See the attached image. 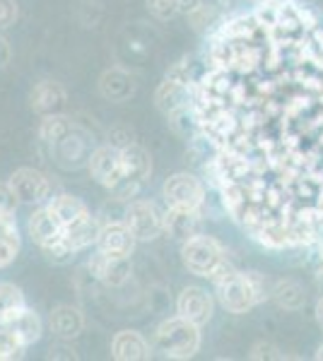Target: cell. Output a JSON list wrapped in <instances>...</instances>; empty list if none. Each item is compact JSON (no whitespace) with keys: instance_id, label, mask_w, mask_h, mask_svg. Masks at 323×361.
<instances>
[{"instance_id":"1","label":"cell","mask_w":323,"mask_h":361,"mask_svg":"<svg viewBox=\"0 0 323 361\" xmlns=\"http://www.w3.org/2000/svg\"><path fill=\"white\" fill-rule=\"evenodd\" d=\"M215 294L220 304L232 316H244L270 296L268 282L261 272H234L232 277L215 284Z\"/></svg>"},{"instance_id":"2","label":"cell","mask_w":323,"mask_h":361,"mask_svg":"<svg viewBox=\"0 0 323 361\" xmlns=\"http://www.w3.org/2000/svg\"><path fill=\"white\" fill-rule=\"evenodd\" d=\"M203 345L201 325L191 320L176 316L169 318L157 328L155 333V347L167 359H191Z\"/></svg>"},{"instance_id":"3","label":"cell","mask_w":323,"mask_h":361,"mask_svg":"<svg viewBox=\"0 0 323 361\" xmlns=\"http://www.w3.org/2000/svg\"><path fill=\"white\" fill-rule=\"evenodd\" d=\"M181 260H184L186 270L196 277H210L213 272L227 260V250L217 238L196 234L186 238L181 246Z\"/></svg>"},{"instance_id":"4","label":"cell","mask_w":323,"mask_h":361,"mask_svg":"<svg viewBox=\"0 0 323 361\" xmlns=\"http://www.w3.org/2000/svg\"><path fill=\"white\" fill-rule=\"evenodd\" d=\"M162 197H164V202H167V207L203 212L205 202H208V190H205V183L196 173L179 171L164 180Z\"/></svg>"},{"instance_id":"5","label":"cell","mask_w":323,"mask_h":361,"mask_svg":"<svg viewBox=\"0 0 323 361\" xmlns=\"http://www.w3.org/2000/svg\"><path fill=\"white\" fill-rule=\"evenodd\" d=\"M123 219L133 229L138 241H155L157 236L164 234V219L155 202L150 200H131L126 207Z\"/></svg>"},{"instance_id":"6","label":"cell","mask_w":323,"mask_h":361,"mask_svg":"<svg viewBox=\"0 0 323 361\" xmlns=\"http://www.w3.org/2000/svg\"><path fill=\"white\" fill-rule=\"evenodd\" d=\"M10 185H13L17 200L22 205H44L51 200V180L32 166H22L10 176Z\"/></svg>"},{"instance_id":"7","label":"cell","mask_w":323,"mask_h":361,"mask_svg":"<svg viewBox=\"0 0 323 361\" xmlns=\"http://www.w3.org/2000/svg\"><path fill=\"white\" fill-rule=\"evenodd\" d=\"M135 243H138V238H135L133 229L126 219H121V222H109L99 229L95 246L99 253L111 255V258H131Z\"/></svg>"},{"instance_id":"8","label":"cell","mask_w":323,"mask_h":361,"mask_svg":"<svg viewBox=\"0 0 323 361\" xmlns=\"http://www.w3.org/2000/svg\"><path fill=\"white\" fill-rule=\"evenodd\" d=\"M176 313H179L181 318L191 320V323H196L203 328L205 323H210V318H213V313H215L213 294L203 287L181 289L179 299H176Z\"/></svg>"},{"instance_id":"9","label":"cell","mask_w":323,"mask_h":361,"mask_svg":"<svg viewBox=\"0 0 323 361\" xmlns=\"http://www.w3.org/2000/svg\"><path fill=\"white\" fill-rule=\"evenodd\" d=\"M90 173L97 183H102L104 188H114L116 183L123 178V166H121V152L116 145H102L87 159Z\"/></svg>"},{"instance_id":"10","label":"cell","mask_w":323,"mask_h":361,"mask_svg":"<svg viewBox=\"0 0 323 361\" xmlns=\"http://www.w3.org/2000/svg\"><path fill=\"white\" fill-rule=\"evenodd\" d=\"M27 231H29V236H32V241L37 243L41 250L54 246V243H58L63 236H66V229H63V224L58 222L56 214L51 212L49 205L34 209L32 217H29V222H27Z\"/></svg>"},{"instance_id":"11","label":"cell","mask_w":323,"mask_h":361,"mask_svg":"<svg viewBox=\"0 0 323 361\" xmlns=\"http://www.w3.org/2000/svg\"><path fill=\"white\" fill-rule=\"evenodd\" d=\"M0 325H5L8 330H13V333L17 335V340H20L25 347L34 345V342H39L41 333H44V325H41L39 313L32 311L29 306L17 308V311L10 313V316L5 318Z\"/></svg>"},{"instance_id":"12","label":"cell","mask_w":323,"mask_h":361,"mask_svg":"<svg viewBox=\"0 0 323 361\" xmlns=\"http://www.w3.org/2000/svg\"><path fill=\"white\" fill-rule=\"evenodd\" d=\"M32 109L41 116H51V114H61L63 106L68 102V92L61 82L54 80H41L39 85H34L32 90Z\"/></svg>"},{"instance_id":"13","label":"cell","mask_w":323,"mask_h":361,"mask_svg":"<svg viewBox=\"0 0 323 361\" xmlns=\"http://www.w3.org/2000/svg\"><path fill=\"white\" fill-rule=\"evenodd\" d=\"M111 354L119 361H145L150 359L152 349L138 330H121L111 340Z\"/></svg>"},{"instance_id":"14","label":"cell","mask_w":323,"mask_h":361,"mask_svg":"<svg viewBox=\"0 0 323 361\" xmlns=\"http://www.w3.org/2000/svg\"><path fill=\"white\" fill-rule=\"evenodd\" d=\"M203 212H191V209H174L167 207V212L162 214L164 219V231L176 241H186V238L201 234L203 224Z\"/></svg>"},{"instance_id":"15","label":"cell","mask_w":323,"mask_h":361,"mask_svg":"<svg viewBox=\"0 0 323 361\" xmlns=\"http://www.w3.org/2000/svg\"><path fill=\"white\" fill-rule=\"evenodd\" d=\"M90 270L109 287H121L131 277V258H111L97 250V255L90 260Z\"/></svg>"},{"instance_id":"16","label":"cell","mask_w":323,"mask_h":361,"mask_svg":"<svg viewBox=\"0 0 323 361\" xmlns=\"http://www.w3.org/2000/svg\"><path fill=\"white\" fill-rule=\"evenodd\" d=\"M121 152V166H123V176L135 178L140 183H148L150 173H152V157L143 145L138 142H128L119 147Z\"/></svg>"},{"instance_id":"17","label":"cell","mask_w":323,"mask_h":361,"mask_svg":"<svg viewBox=\"0 0 323 361\" xmlns=\"http://www.w3.org/2000/svg\"><path fill=\"white\" fill-rule=\"evenodd\" d=\"M51 333H54L58 340H75L82 330H85V316L78 306H68L61 304L51 311Z\"/></svg>"},{"instance_id":"18","label":"cell","mask_w":323,"mask_h":361,"mask_svg":"<svg viewBox=\"0 0 323 361\" xmlns=\"http://www.w3.org/2000/svg\"><path fill=\"white\" fill-rule=\"evenodd\" d=\"M99 94L107 99V102H114V104L128 102V99L135 94V82L126 70L111 68L99 78Z\"/></svg>"},{"instance_id":"19","label":"cell","mask_w":323,"mask_h":361,"mask_svg":"<svg viewBox=\"0 0 323 361\" xmlns=\"http://www.w3.org/2000/svg\"><path fill=\"white\" fill-rule=\"evenodd\" d=\"M155 104L157 109L169 116L172 111H179L184 106H191V85L176 82V80H164L155 92Z\"/></svg>"},{"instance_id":"20","label":"cell","mask_w":323,"mask_h":361,"mask_svg":"<svg viewBox=\"0 0 323 361\" xmlns=\"http://www.w3.org/2000/svg\"><path fill=\"white\" fill-rule=\"evenodd\" d=\"M46 205H49L51 212H54L56 217H58V222L63 224V229H68L70 224H75L78 219H82V217H87V214H90V209H87L85 202H82L80 197L70 195V193H61V195L51 197Z\"/></svg>"},{"instance_id":"21","label":"cell","mask_w":323,"mask_h":361,"mask_svg":"<svg viewBox=\"0 0 323 361\" xmlns=\"http://www.w3.org/2000/svg\"><path fill=\"white\" fill-rule=\"evenodd\" d=\"M270 296L275 299V304L285 311H299L307 304V292L297 279H278L270 289Z\"/></svg>"},{"instance_id":"22","label":"cell","mask_w":323,"mask_h":361,"mask_svg":"<svg viewBox=\"0 0 323 361\" xmlns=\"http://www.w3.org/2000/svg\"><path fill=\"white\" fill-rule=\"evenodd\" d=\"M99 229H102V224H99L92 214H87V217H82L75 224L68 226V229H66V241L75 250H85V248H90L92 243H97Z\"/></svg>"},{"instance_id":"23","label":"cell","mask_w":323,"mask_h":361,"mask_svg":"<svg viewBox=\"0 0 323 361\" xmlns=\"http://www.w3.org/2000/svg\"><path fill=\"white\" fill-rule=\"evenodd\" d=\"M73 128H75V123L68 118V116L51 114V116H44V118H41L39 137H41V142H46V145H56L58 140L63 135H68Z\"/></svg>"},{"instance_id":"24","label":"cell","mask_w":323,"mask_h":361,"mask_svg":"<svg viewBox=\"0 0 323 361\" xmlns=\"http://www.w3.org/2000/svg\"><path fill=\"white\" fill-rule=\"evenodd\" d=\"M22 306H27L22 289L15 287V284H10V282H0V323Z\"/></svg>"},{"instance_id":"25","label":"cell","mask_w":323,"mask_h":361,"mask_svg":"<svg viewBox=\"0 0 323 361\" xmlns=\"http://www.w3.org/2000/svg\"><path fill=\"white\" fill-rule=\"evenodd\" d=\"M25 345L17 340V335L13 330H8L5 325H0V361H13L20 359L25 354Z\"/></svg>"},{"instance_id":"26","label":"cell","mask_w":323,"mask_h":361,"mask_svg":"<svg viewBox=\"0 0 323 361\" xmlns=\"http://www.w3.org/2000/svg\"><path fill=\"white\" fill-rule=\"evenodd\" d=\"M145 183H140V180H135V178H128V176H123L119 183L114 185V188H109L111 190V195L116 197V200H126V202H131L138 197L140 193V188H143Z\"/></svg>"},{"instance_id":"27","label":"cell","mask_w":323,"mask_h":361,"mask_svg":"<svg viewBox=\"0 0 323 361\" xmlns=\"http://www.w3.org/2000/svg\"><path fill=\"white\" fill-rule=\"evenodd\" d=\"M44 253H46V258L49 260H54V263H68L70 258H73L78 250H75L70 243L66 241V236L61 238L58 243H54V246H49V248H44Z\"/></svg>"},{"instance_id":"28","label":"cell","mask_w":323,"mask_h":361,"mask_svg":"<svg viewBox=\"0 0 323 361\" xmlns=\"http://www.w3.org/2000/svg\"><path fill=\"white\" fill-rule=\"evenodd\" d=\"M148 10L160 20H172V17L179 15L176 0H148Z\"/></svg>"},{"instance_id":"29","label":"cell","mask_w":323,"mask_h":361,"mask_svg":"<svg viewBox=\"0 0 323 361\" xmlns=\"http://www.w3.org/2000/svg\"><path fill=\"white\" fill-rule=\"evenodd\" d=\"M17 205H20V200H17L10 180H8V183H3V180H0V212H13L15 214Z\"/></svg>"},{"instance_id":"30","label":"cell","mask_w":323,"mask_h":361,"mask_svg":"<svg viewBox=\"0 0 323 361\" xmlns=\"http://www.w3.org/2000/svg\"><path fill=\"white\" fill-rule=\"evenodd\" d=\"M0 238H13V241H20L17 217L13 212H0Z\"/></svg>"},{"instance_id":"31","label":"cell","mask_w":323,"mask_h":361,"mask_svg":"<svg viewBox=\"0 0 323 361\" xmlns=\"http://www.w3.org/2000/svg\"><path fill=\"white\" fill-rule=\"evenodd\" d=\"M17 253H20V241H13V238H0V267L13 265Z\"/></svg>"},{"instance_id":"32","label":"cell","mask_w":323,"mask_h":361,"mask_svg":"<svg viewBox=\"0 0 323 361\" xmlns=\"http://www.w3.org/2000/svg\"><path fill=\"white\" fill-rule=\"evenodd\" d=\"M17 15H20V10H17L15 0H0V29L13 27L17 22Z\"/></svg>"},{"instance_id":"33","label":"cell","mask_w":323,"mask_h":361,"mask_svg":"<svg viewBox=\"0 0 323 361\" xmlns=\"http://www.w3.org/2000/svg\"><path fill=\"white\" fill-rule=\"evenodd\" d=\"M285 354H280L278 347L268 345V342H256L251 347V359H283Z\"/></svg>"},{"instance_id":"34","label":"cell","mask_w":323,"mask_h":361,"mask_svg":"<svg viewBox=\"0 0 323 361\" xmlns=\"http://www.w3.org/2000/svg\"><path fill=\"white\" fill-rule=\"evenodd\" d=\"M49 359H78V354L66 345H56V347H51Z\"/></svg>"},{"instance_id":"35","label":"cell","mask_w":323,"mask_h":361,"mask_svg":"<svg viewBox=\"0 0 323 361\" xmlns=\"http://www.w3.org/2000/svg\"><path fill=\"white\" fill-rule=\"evenodd\" d=\"M203 5V0H176V8H179V15H191L196 13Z\"/></svg>"},{"instance_id":"36","label":"cell","mask_w":323,"mask_h":361,"mask_svg":"<svg viewBox=\"0 0 323 361\" xmlns=\"http://www.w3.org/2000/svg\"><path fill=\"white\" fill-rule=\"evenodd\" d=\"M10 58H13V49H10L8 39H5L3 34H0V70H3V68H8Z\"/></svg>"},{"instance_id":"37","label":"cell","mask_w":323,"mask_h":361,"mask_svg":"<svg viewBox=\"0 0 323 361\" xmlns=\"http://www.w3.org/2000/svg\"><path fill=\"white\" fill-rule=\"evenodd\" d=\"M316 320H319V325H321V330H323V296L319 301H316Z\"/></svg>"},{"instance_id":"38","label":"cell","mask_w":323,"mask_h":361,"mask_svg":"<svg viewBox=\"0 0 323 361\" xmlns=\"http://www.w3.org/2000/svg\"><path fill=\"white\" fill-rule=\"evenodd\" d=\"M251 3H256V5H263V3H270V0H251Z\"/></svg>"},{"instance_id":"39","label":"cell","mask_w":323,"mask_h":361,"mask_svg":"<svg viewBox=\"0 0 323 361\" xmlns=\"http://www.w3.org/2000/svg\"><path fill=\"white\" fill-rule=\"evenodd\" d=\"M316 357H319V359H323V347L319 349V354H316Z\"/></svg>"},{"instance_id":"40","label":"cell","mask_w":323,"mask_h":361,"mask_svg":"<svg viewBox=\"0 0 323 361\" xmlns=\"http://www.w3.org/2000/svg\"><path fill=\"white\" fill-rule=\"evenodd\" d=\"M319 282H321V289H323V270H321V277H319Z\"/></svg>"},{"instance_id":"41","label":"cell","mask_w":323,"mask_h":361,"mask_svg":"<svg viewBox=\"0 0 323 361\" xmlns=\"http://www.w3.org/2000/svg\"><path fill=\"white\" fill-rule=\"evenodd\" d=\"M321 253H323V248H321Z\"/></svg>"}]
</instances>
